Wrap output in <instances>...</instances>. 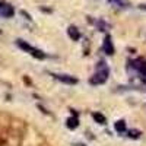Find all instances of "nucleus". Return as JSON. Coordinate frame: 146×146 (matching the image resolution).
<instances>
[{"instance_id":"obj_1","label":"nucleus","mask_w":146,"mask_h":146,"mask_svg":"<svg viewBox=\"0 0 146 146\" xmlns=\"http://www.w3.org/2000/svg\"><path fill=\"white\" fill-rule=\"evenodd\" d=\"M108 75H110V69L107 66L105 62H98V64H96V70L94 73V76L89 79V83L91 85H102L107 82L108 79Z\"/></svg>"},{"instance_id":"obj_2","label":"nucleus","mask_w":146,"mask_h":146,"mask_svg":"<svg viewBox=\"0 0 146 146\" xmlns=\"http://www.w3.org/2000/svg\"><path fill=\"white\" fill-rule=\"evenodd\" d=\"M16 44H18V47H19V48H22L23 51L29 53V54H31V56H34L35 58H38V60H42V58H45V54H44L41 50H38V48H35V47L29 45L28 42L22 41V40H18V41H16Z\"/></svg>"},{"instance_id":"obj_3","label":"nucleus","mask_w":146,"mask_h":146,"mask_svg":"<svg viewBox=\"0 0 146 146\" xmlns=\"http://www.w3.org/2000/svg\"><path fill=\"white\" fill-rule=\"evenodd\" d=\"M129 67H133L139 75L142 76H146V60L145 58H137V60H133V62H130Z\"/></svg>"},{"instance_id":"obj_4","label":"nucleus","mask_w":146,"mask_h":146,"mask_svg":"<svg viewBox=\"0 0 146 146\" xmlns=\"http://www.w3.org/2000/svg\"><path fill=\"white\" fill-rule=\"evenodd\" d=\"M102 50H104V53L108 54V56L114 54V45H113V41H111V36H110V35L105 36L104 44H102Z\"/></svg>"},{"instance_id":"obj_5","label":"nucleus","mask_w":146,"mask_h":146,"mask_svg":"<svg viewBox=\"0 0 146 146\" xmlns=\"http://www.w3.org/2000/svg\"><path fill=\"white\" fill-rule=\"evenodd\" d=\"M57 80L63 82V83H67V85H76L78 83V79L73 78V76H69V75H58V73H56V75H53Z\"/></svg>"},{"instance_id":"obj_6","label":"nucleus","mask_w":146,"mask_h":146,"mask_svg":"<svg viewBox=\"0 0 146 146\" xmlns=\"http://www.w3.org/2000/svg\"><path fill=\"white\" fill-rule=\"evenodd\" d=\"M13 13H15V10H13V7H12L10 5L5 3L2 7H0V15H2L3 18H12Z\"/></svg>"},{"instance_id":"obj_7","label":"nucleus","mask_w":146,"mask_h":146,"mask_svg":"<svg viewBox=\"0 0 146 146\" xmlns=\"http://www.w3.org/2000/svg\"><path fill=\"white\" fill-rule=\"evenodd\" d=\"M67 34H69V36H70V40H73V41H78V40L80 38V32L78 31V28H76L75 25H70V27L67 28Z\"/></svg>"},{"instance_id":"obj_8","label":"nucleus","mask_w":146,"mask_h":146,"mask_svg":"<svg viewBox=\"0 0 146 146\" xmlns=\"http://www.w3.org/2000/svg\"><path fill=\"white\" fill-rule=\"evenodd\" d=\"M66 126H67L70 130H75V129L79 126V120H78V117H75V115L69 117V118L66 120Z\"/></svg>"},{"instance_id":"obj_9","label":"nucleus","mask_w":146,"mask_h":146,"mask_svg":"<svg viewBox=\"0 0 146 146\" xmlns=\"http://www.w3.org/2000/svg\"><path fill=\"white\" fill-rule=\"evenodd\" d=\"M114 129H115V131H118V133H124V131H126V121H124V120H118L117 123L114 124Z\"/></svg>"},{"instance_id":"obj_10","label":"nucleus","mask_w":146,"mask_h":146,"mask_svg":"<svg viewBox=\"0 0 146 146\" xmlns=\"http://www.w3.org/2000/svg\"><path fill=\"white\" fill-rule=\"evenodd\" d=\"M92 117H94V120H95L98 124H105V123H107L105 115H102L101 113H94V114H92Z\"/></svg>"},{"instance_id":"obj_11","label":"nucleus","mask_w":146,"mask_h":146,"mask_svg":"<svg viewBox=\"0 0 146 146\" xmlns=\"http://www.w3.org/2000/svg\"><path fill=\"white\" fill-rule=\"evenodd\" d=\"M140 135L142 133L139 130H129V137H131V139H139Z\"/></svg>"},{"instance_id":"obj_12","label":"nucleus","mask_w":146,"mask_h":146,"mask_svg":"<svg viewBox=\"0 0 146 146\" xmlns=\"http://www.w3.org/2000/svg\"><path fill=\"white\" fill-rule=\"evenodd\" d=\"M110 2H113V3H117V5H120L121 7H126L129 3L126 2V0H110Z\"/></svg>"},{"instance_id":"obj_13","label":"nucleus","mask_w":146,"mask_h":146,"mask_svg":"<svg viewBox=\"0 0 146 146\" xmlns=\"http://www.w3.org/2000/svg\"><path fill=\"white\" fill-rule=\"evenodd\" d=\"M3 5H5V2H0V7H2Z\"/></svg>"}]
</instances>
